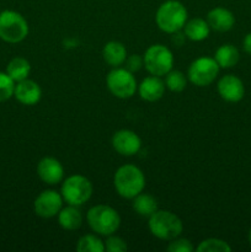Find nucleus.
Wrapping results in <instances>:
<instances>
[{
	"label": "nucleus",
	"mask_w": 251,
	"mask_h": 252,
	"mask_svg": "<svg viewBox=\"0 0 251 252\" xmlns=\"http://www.w3.org/2000/svg\"><path fill=\"white\" fill-rule=\"evenodd\" d=\"M113 185L121 197L133 199L145 187L144 174L135 165H123L116 171Z\"/></svg>",
	"instance_id": "obj_1"
},
{
	"label": "nucleus",
	"mask_w": 251,
	"mask_h": 252,
	"mask_svg": "<svg viewBox=\"0 0 251 252\" xmlns=\"http://www.w3.org/2000/svg\"><path fill=\"white\" fill-rule=\"evenodd\" d=\"M157 27L166 33H175L184 29L187 22V9L179 0H166L155 15Z\"/></svg>",
	"instance_id": "obj_2"
},
{
	"label": "nucleus",
	"mask_w": 251,
	"mask_h": 252,
	"mask_svg": "<svg viewBox=\"0 0 251 252\" xmlns=\"http://www.w3.org/2000/svg\"><path fill=\"white\" fill-rule=\"evenodd\" d=\"M86 219L93 231L102 236L112 235L121 225L118 212L106 204H97L89 209Z\"/></svg>",
	"instance_id": "obj_3"
},
{
	"label": "nucleus",
	"mask_w": 251,
	"mask_h": 252,
	"mask_svg": "<svg viewBox=\"0 0 251 252\" xmlns=\"http://www.w3.org/2000/svg\"><path fill=\"white\" fill-rule=\"evenodd\" d=\"M149 230L160 240H172L181 235L182 221L176 214L169 211H157L149 217Z\"/></svg>",
	"instance_id": "obj_4"
},
{
	"label": "nucleus",
	"mask_w": 251,
	"mask_h": 252,
	"mask_svg": "<svg viewBox=\"0 0 251 252\" xmlns=\"http://www.w3.org/2000/svg\"><path fill=\"white\" fill-rule=\"evenodd\" d=\"M29 34V24L20 12L4 10L0 12V39L6 43H20Z\"/></svg>",
	"instance_id": "obj_5"
},
{
	"label": "nucleus",
	"mask_w": 251,
	"mask_h": 252,
	"mask_svg": "<svg viewBox=\"0 0 251 252\" xmlns=\"http://www.w3.org/2000/svg\"><path fill=\"white\" fill-rule=\"evenodd\" d=\"M93 191L94 187L90 180L83 175H73L64 180L61 194L68 204L80 207L91 198Z\"/></svg>",
	"instance_id": "obj_6"
},
{
	"label": "nucleus",
	"mask_w": 251,
	"mask_h": 252,
	"mask_svg": "<svg viewBox=\"0 0 251 252\" xmlns=\"http://www.w3.org/2000/svg\"><path fill=\"white\" fill-rule=\"evenodd\" d=\"M144 66L152 75L165 76L174 65V56L167 47L162 44H153L145 51Z\"/></svg>",
	"instance_id": "obj_7"
},
{
	"label": "nucleus",
	"mask_w": 251,
	"mask_h": 252,
	"mask_svg": "<svg viewBox=\"0 0 251 252\" xmlns=\"http://www.w3.org/2000/svg\"><path fill=\"white\" fill-rule=\"evenodd\" d=\"M106 84L113 96L118 98H129L137 91L138 85L133 73L126 68H115L108 73Z\"/></svg>",
	"instance_id": "obj_8"
},
{
	"label": "nucleus",
	"mask_w": 251,
	"mask_h": 252,
	"mask_svg": "<svg viewBox=\"0 0 251 252\" xmlns=\"http://www.w3.org/2000/svg\"><path fill=\"white\" fill-rule=\"evenodd\" d=\"M219 65L214 58L201 57L191 63L188 68V79L196 86H208L216 80L219 73Z\"/></svg>",
	"instance_id": "obj_9"
},
{
	"label": "nucleus",
	"mask_w": 251,
	"mask_h": 252,
	"mask_svg": "<svg viewBox=\"0 0 251 252\" xmlns=\"http://www.w3.org/2000/svg\"><path fill=\"white\" fill-rule=\"evenodd\" d=\"M63 201L64 199L61 193L53 191V189H46V191L41 192L34 199V213L44 219L53 218V217L58 216V213L61 212Z\"/></svg>",
	"instance_id": "obj_10"
},
{
	"label": "nucleus",
	"mask_w": 251,
	"mask_h": 252,
	"mask_svg": "<svg viewBox=\"0 0 251 252\" xmlns=\"http://www.w3.org/2000/svg\"><path fill=\"white\" fill-rule=\"evenodd\" d=\"M112 147L118 154L123 157H133L142 148V140L133 130L121 129L113 134Z\"/></svg>",
	"instance_id": "obj_11"
},
{
	"label": "nucleus",
	"mask_w": 251,
	"mask_h": 252,
	"mask_svg": "<svg viewBox=\"0 0 251 252\" xmlns=\"http://www.w3.org/2000/svg\"><path fill=\"white\" fill-rule=\"evenodd\" d=\"M218 93L226 102H239L245 95V86L240 78L228 74L218 81Z\"/></svg>",
	"instance_id": "obj_12"
},
{
	"label": "nucleus",
	"mask_w": 251,
	"mask_h": 252,
	"mask_svg": "<svg viewBox=\"0 0 251 252\" xmlns=\"http://www.w3.org/2000/svg\"><path fill=\"white\" fill-rule=\"evenodd\" d=\"M37 175L47 185H57L63 180V165L56 158L46 157L37 165Z\"/></svg>",
	"instance_id": "obj_13"
},
{
	"label": "nucleus",
	"mask_w": 251,
	"mask_h": 252,
	"mask_svg": "<svg viewBox=\"0 0 251 252\" xmlns=\"http://www.w3.org/2000/svg\"><path fill=\"white\" fill-rule=\"evenodd\" d=\"M14 96L20 103L25 106H33L39 102L42 97V90L38 84L29 78L15 84Z\"/></svg>",
	"instance_id": "obj_14"
},
{
	"label": "nucleus",
	"mask_w": 251,
	"mask_h": 252,
	"mask_svg": "<svg viewBox=\"0 0 251 252\" xmlns=\"http://www.w3.org/2000/svg\"><path fill=\"white\" fill-rule=\"evenodd\" d=\"M207 22L209 27L213 29L214 31L218 32H226L230 31L235 25V16L230 10L225 7H214L207 15Z\"/></svg>",
	"instance_id": "obj_15"
},
{
	"label": "nucleus",
	"mask_w": 251,
	"mask_h": 252,
	"mask_svg": "<svg viewBox=\"0 0 251 252\" xmlns=\"http://www.w3.org/2000/svg\"><path fill=\"white\" fill-rule=\"evenodd\" d=\"M138 91H139L140 97L144 101L155 102L164 96L165 83L160 79V76H148L140 83Z\"/></svg>",
	"instance_id": "obj_16"
},
{
	"label": "nucleus",
	"mask_w": 251,
	"mask_h": 252,
	"mask_svg": "<svg viewBox=\"0 0 251 252\" xmlns=\"http://www.w3.org/2000/svg\"><path fill=\"white\" fill-rule=\"evenodd\" d=\"M103 61L112 68H118L127 59V49L121 42L111 41L102 49Z\"/></svg>",
	"instance_id": "obj_17"
},
{
	"label": "nucleus",
	"mask_w": 251,
	"mask_h": 252,
	"mask_svg": "<svg viewBox=\"0 0 251 252\" xmlns=\"http://www.w3.org/2000/svg\"><path fill=\"white\" fill-rule=\"evenodd\" d=\"M185 36L188 39L194 42H201L209 36L211 27H209L207 20L201 19V17H194L185 24Z\"/></svg>",
	"instance_id": "obj_18"
},
{
	"label": "nucleus",
	"mask_w": 251,
	"mask_h": 252,
	"mask_svg": "<svg viewBox=\"0 0 251 252\" xmlns=\"http://www.w3.org/2000/svg\"><path fill=\"white\" fill-rule=\"evenodd\" d=\"M58 223L64 230H76L83 224V216L76 206L69 204L58 213Z\"/></svg>",
	"instance_id": "obj_19"
},
{
	"label": "nucleus",
	"mask_w": 251,
	"mask_h": 252,
	"mask_svg": "<svg viewBox=\"0 0 251 252\" xmlns=\"http://www.w3.org/2000/svg\"><path fill=\"white\" fill-rule=\"evenodd\" d=\"M214 59L218 63L219 68L229 69L238 64L240 54H239L238 48L233 44H223L217 49Z\"/></svg>",
	"instance_id": "obj_20"
},
{
	"label": "nucleus",
	"mask_w": 251,
	"mask_h": 252,
	"mask_svg": "<svg viewBox=\"0 0 251 252\" xmlns=\"http://www.w3.org/2000/svg\"><path fill=\"white\" fill-rule=\"evenodd\" d=\"M30 71H31V64L27 59L22 58V57H16L12 58L6 66V73L15 83L25 80L29 78Z\"/></svg>",
	"instance_id": "obj_21"
},
{
	"label": "nucleus",
	"mask_w": 251,
	"mask_h": 252,
	"mask_svg": "<svg viewBox=\"0 0 251 252\" xmlns=\"http://www.w3.org/2000/svg\"><path fill=\"white\" fill-rule=\"evenodd\" d=\"M132 207L135 211V213H138L142 217H148L149 218L152 214H154L157 211V202L152 194L140 192L139 194H137L133 198Z\"/></svg>",
	"instance_id": "obj_22"
},
{
	"label": "nucleus",
	"mask_w": 251,
	"mask_h": 252,
	"mask_svg": "<svg viewBox=\"0 0 251 252\" xmlns=\"http://www.w3.org/2000/svg\"><path fill=\"white\" fill-rule=\"evenodd\" d=\"M105 250V244L101 241V239L91 234L80 238L76 245V251L79 252H103Z\"/></svg>",
	"instance_id": "obj_23"
},
{
	"label": "nucleus",
	"mask_w": 251,
	"mask_h": 252,
	"mask_svg": "<svg viewBox=\"0 0 251 252\" xmlns=\"http://www.w3.org/2000/svg\"><path fill=\"white\" fill-rule=\"evenodd\" d=\"M187 85L186 76L182 71L180 70H170L169 73L165 75V86L169 89L170 91L174 93H181L185 90Z\"/></svg>",
	"instance_id": "obj_24"
},
{
	"label": "nucleus",
	"mask_w": 251,
	"mask_h": 252,
	"mask_svg": "<svg viewBox=\"0 0 251 252\" xmlns=\"http://www.w3.org/2000/svg\"><path fill=\"white\" fill-rule=\"evenodd\" d=\"M198 252H230L231 248L228 243L220 239L211 238L203 240L196 249Z\"/></svg>",
	"instance_id": "obj_25"
},
{
	"label": "nucleus",
	"mask_w": 251,
	"mask_h": 252,
	"mask_svg": "<svg viewBox=\"0 0 251 252\" xmlns=\"http://www.w3.org/2000/svg\"><path fill=\"white\" fill-rule=\"evenodd\" d=\"M15 81L7 75L6 71H0V102H5L14 96Z\"/></svg>",
	"instance_id": "obj_26"
},
{
	"label": "nucleus",
	"mask_w": 251,
	"mask_h": 252,
	"mask_svg": "<svg viewBox=\"0 0 251 252\" xmlns=\"http://www.w3.org/2000/svg\"><path fill=\"white\" fill-rule=\"evenodd\" d=\"M167 251L169 252H192L193 246L191 241L187 239H172L170 240V244L167 245Z\"/></svg>",
	"instance_id": "obj_27"
},
{
	"label": "nucleus",
	"mask_w": 251,
	"mask_h": 252,
	"mask_svg": "<svg viewBox=\"0 0 251 252\" xmlns=\"http://www.w3.org/2000/svg\"><path fill=\"white\" fill-rule=\"evenodd\" d=\"M105 249L108 252H123L127 250L128 248H127V244H126V241L123 240L122 238H120V236H115L112 234V235L108 236V239L106 240Z\"/></svg>",
	"instance_id": "obj_28"
},
{
	"label": "nucleus",
	"mask_w": 251,
	"mask_h": 252,
	"mask_svg": "<svg viewBox=\"0 0 251 252\" xmlns=\"http://www.w3.org/2000/svg\"><path fill=\"white\" fill-rule=\"evenodd\" d=\"M125 63L127 70H129L130 73H135V71L140 70V68L144 64V61H143V58L139 54H132V56H129L126 59Z\"/></svg>",
	"instance_id": "obj_29"
},
{
	"label": "nucleus",
	"mask_w": 251,
	"mask_h": 252,
	"mask_svg": "<svg viewBox=\"0 0 251 252\" xmlns=\"http://www.w3.org/2000/svg\"><path fill=\"white\" fill-rule=\"evenodd\" d=\"M243 47H244V51H245L246 53L251 54V32L246 34L245 38H244Z\"/></svg>",
	"instance_id": "obj_30"
},
{
	"label": "nucleus",
	"mask_w": 251,
	"mask_h": 252,
	"mask_svg": "<svg viewBox=\"0 0 251 252\" xmlns=\"http://www.w3.org/2000/svg\"><path fill=\"white\" fill-rule=\"evenodd\" d=\"M249 243H250V245H251V229H250V231H249Z\"/></svg>",
	"instance_id": "obj_31"
}]
</instances>
